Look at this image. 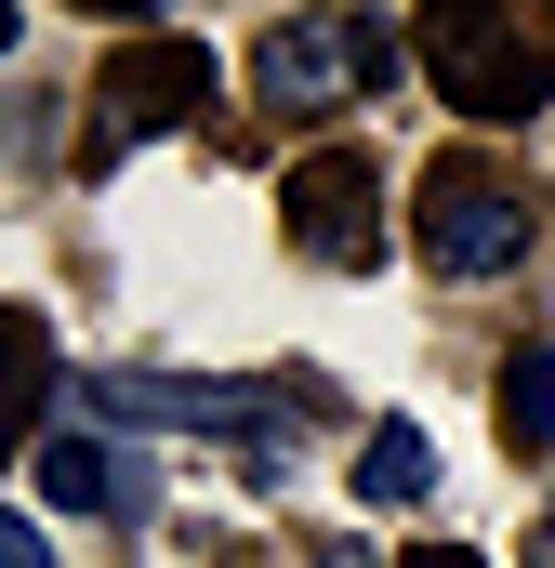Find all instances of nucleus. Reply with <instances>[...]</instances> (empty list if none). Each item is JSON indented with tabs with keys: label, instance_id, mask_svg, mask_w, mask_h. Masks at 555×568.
Instances as JSON below:
<instances>
[{
	"label": "nucleus",
	"instance_id": "obj_1",
	"mask_svg": "<svg viewBox=\"0 0 555 568\" xmlns=\"http://www.w3.org/2000/svg\"><path fill=\"white\" fill-rule=\"evenodd\" d=\"M411 53L436 80V106H463V120L555 106V0H436Z\"/></svg>",
	"mask_w": 555,
	"mask_h": 568
},
{
	"label": "nucleus",
	"instance_id": "obj_2",
	"mask_svg": "<svg viewBox=\"0 0 555 568\" xmlns=\"http://www.w3.org/2000/svg\"><path fill=\"white\" fill-rule=\"evenodd\" d=\"M411 67V40L384 13H278L252 40V93L291 106V120H331V106H371L384 80Z\"/></svg>",
	"mask_w": 555,
	"mask_h": 568
},
{
	"label": "nucleus",
	"instance_id": "obj_3",
	"mask_svg": "<svg viewBox=\"0 0 555 568\" xmlns=\"http://www.w3.org/2000/svg\"><path fill=\"white\" fill-rule=\"evenodd\" d=\"M411 239H423V265H436V278H503V265L529 252V185H516L503 159L450 145V159L411 185Z\"/></svg>",
	"mask_w": 555,
	"mask_h": 568
},
{
	"label": "nucleus",
	"instance_id": "obj_4",
	"mask_svg": "<svg viewBox=\"0 0 555 568\" xmlns=\"http://www.w3.org/2000/svg\"><path fill=\"white\" fill-rule=\"evenodd\" d=\"M199 106H212V40H185V27H133V40L107 53V80H93V172L133 159L145 133H185Z\"/></svg>",
	"mask_w": 555,
	"mask_h": 568
},
{
	"label": "nucleus",
	"instance_id": "obj_5",
	"mask_svg": "<svg viewBox=\"0 0 555 568\" xmlns=\"http://www.w3.org/2000/svg\"><path fill=\"white\" fill-rule=\"evenodd\" d=\"M80 397H93L107 424H159V436L185 424V436H239L252 463H291V410H278L265 384H185V371H93Z\"/></svg>",
	"mask_w": 555,
	"mask_h": 568
},
{
	"label": "nucleus",
	"instance_id": "obj_6",
	"mask_svg": "<svg viewBox=\"0 0 555 568\" xmlns=\"http://www.w3.org/2000/svg\"><path fill=\"white\" fill-rule=\"evenodd\" d=\"M278 212H291V252H304V265H331V278L384 265V172H371L357 145H317V159H291Z\"/></svg>",
	"mask_w": 555,
	"mask_h": 568
},
{
	"label": "nucleus",
	"instance_id": "obj_7",
	"mask_svg": "<svg viewBox=\"0 0 555 568\" xmlns=\"http://www.w3.org/2000/svg\"><path fill=\"white\" fill-rule=\"evenodd\" d=\"M40 410H53V344H40V317H27V304H0V463H13V449H40Z\"/></svg>",
	"mask_w": 555,
	"mask_h": 568
},
{
	"label": "nucleus",
	"instance_id": "obj_8",
	"mask_svg": "<svg viewBox=\"0 0 555 568\" xmlns=\"http://www.w3.org/2000/svg\"><path fill=\"white\" fill-rule=\"evenodd\" d=\"M27 476H40V503H53V516H107V503H145V489L120 476V463H107V449H93V436H40V449H27Z\"/></svg>",
	"mask_w": 555,
	"mask_h": 568
},
{
	"label": "nucleus",
	"instance_id": "obj_9",
	"mask_svg": "<svg viewBox=\"0 0 555 568\" xmlns=\"http://www.w3.org/2000/svg\"><path fill=\"white\" fill-rule=\"evenodd\" d=\"M436 489V449H423V424H384L371 449H357V503L384 516V503H423Z\"/></svg>",
	"mask_w": 555,
	"mask_h": 568
},
{
	"label": "nucleus",
	"instance_id": "obj_10",
	"mask_svg": "<svg viewBox=\"0 0 555 568\" xmlns=\"http://www.w3.org/2000/svg\"><path fill=\"white\" fill-rule=\"evenodd\" d=\"M503 449H555V344L503 357Z\"/></svg>",
	"mask_w": 555,
	"mask_h": 568
},
{
	"label": "nucleus",
	"instance_id": "obj_11",
	"mask_svg": "<svg viewBox=\"0 0 555 568\" xmlns=\"http://www.w3.org/2000/svg\"><path fill=\"white\" fill-rule=\"evenodd\" d=\"M0 568H53V542H40L27 516H0Z\"/></svg>",
	"mask_w": 555,
	"mask_h": 568
},
{
	"label": "nucleus",
	"instance_id": "obj_12",
	"mask_svg": "<svg viewBox=\"0 0 555 568\" xmlns=\"http://www.w3.org/2000/svg\"><path fill=\"white\" fill-rule=\"evenodd\" d=\"M529 568H555V529H543V542H529Z\"/></svg>",
	"mask_w": 555,
	"mask_h": 568
},
{
	"label": "nucleus",
	"instance_id": "obj_13",
	"mask_svg": "<svg viewBox=\"0 0 555 568\" xmlns=\"http://www.w3.org/2000/svg\"><path fill=\"white\" fill-rule=\"evenodd\" d=\"M411 568H476V556H411Z\"/></svg>",
	"mask_w": 555,
	"mask_h": 568
},
{
	"label": "nucleus",
	"instance_id": "obj_14",
	"mask_svg": "<svg viewBox=\"0 0 555 568\" xmlns=\"http://www.w3.org/2000/svg\"><path fill=\"white\" fill-rule=\"evenodd\" d=\"M0 53H13V13H0Z\"/></svg>",
	"mask_w": 555,
	"mask_h": 568
}]
</instances>
